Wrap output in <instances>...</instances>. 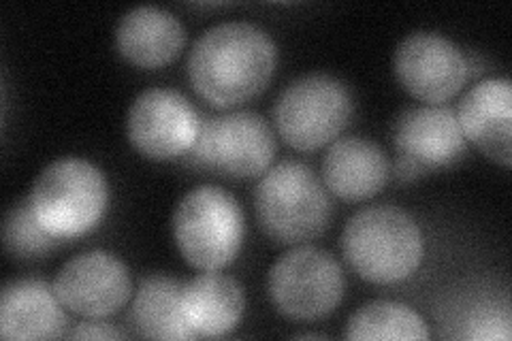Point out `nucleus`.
<instances>
[{
    "label": "nucleus",
    "instance_id": "nucleus-8",
    "mask_svg": "<svg viewBox=\"0 0 512 341\" xmlns=\"http://www.w3.org/2000/svg\"><path fill=\"white\" fill-rule=\"evenodd\" d=\"M346 290V278L335 258L314 246H297L269 269L267 295L276 310L301 322L335 312Z\"/></svg>",
    "mask_w": 512,
    "mask_h": 341
},
{
    "label": "nucleus",
    "instance_id": "nucleus-18",
    "mask_svg": "<svg viewBox=\"0 0 512 341\" xmlns=\"http://www.w3.org/2000/svg\"><path fill=\"white\" fill-rule=\"evenodd\" d=\"M180 284L169 275L156 273L143 280L131 303V324L146 339H197L182 310Z\"/></svg>",
    "mask_w": 512,
    "mask_h": 341
},
{
    "label": "nucleus",
    "instance_id": "nucleus-20",
    "mask_svg": "<svg viewBox=\"0 0 512 341\" xmlns=\"http://www.w3.org/2000/svg\"><path fill=\"white\" fill-rule=\"evenodd\" d=\"M3 243L11 256L28 261V258H41L54 252L64 241L43 229L26 199L18 205H13L9 209V214L5 216Z\"/></svg>",
    "mask_w": 512,
    "mask_h": 341
},
{
    "label": "nucleus",
    "instance_id": "nucleus-1",
    "mask_svg": "<svg viewBox=\"0 0 512 341\" xmlns=\"http://www.w3.org/2000/svg\"><path fill=\"white\" fill-rule=\"evenodd\" d=\"M278 67V47L250 22L205 30L188 56L190 86L205 103L233 109L259 96Z\"/></svg>",
    "mask_w": 512,
    "mask_h": 341
},
{
    "label": "nucleus",
    "instance_id": "nucleus-5",
    "mask_svg": "<svg viewBox=\"0 0 512 341\" xmlns=\"http://www.w3.org/2000/svg\"><path fill=\"white\" fill-rule=\"evenodd\" d=\"M246 220L242 205L218 186L190 190L175 207L173 239L184 261L201 271L229 267L242 252Z\"/></svg>",
    "mask_w": 512,
    "mask_h": 341
},
{
    "label": "nucleus",
    "instance_id": "nucleus-16",
    "mask_svg": "<svg viewBox=\"0 0 512 341\" xmlns=\"http://www.w3.org/2000/svg\"><path fill=\"white\" fill-rule=\"evenodd\" d=\"M67 318L54 288L41 280H15L0 292V337L56 339L64 335Z\"/></svg>",
    "mask_w": 512,
    "mask_h": 341
},
{
    "label": "nucleus",
    "instance_id": "nucleus-19",
    "mask_svg": "<svg viewBox=\"0 0 512 341\" xmlns=\"http://www.w3.org/2000/svg\"><path fill=\"white\" fill-rule=\"evenodd\" d=\"M348 339H429L425 320L397 301H372L350 316Z\"/></svg>",
    "mask_w": 512,
    "mask_h": 341
},
{
    "label": "nucleus",
    "instance_id": "nucleus-9",
    "mask_svg": "<svg viewBox=\"0 0 512 341\" xmlns=\"http://www.w3.org/2000/svg\"><path fill=\"white\" fill-rule=\"evenodd\" d=\"M201 116L184 94L169 88L141 92L128 109L126 133L133 150L148 160L186 156L201 131Z\"/></svg>",
    "mask_w": 512,
    "mask_h": 341
},
{
    "label": "nucleus",
    "instance_id": "nucleus-14",
    "mask_svg": "<svg viewBox=\"0 0 512 341\" xmlns=\"http://www.w3.org/2000/svg\"><path fill=\"white\" fill-rule=\"evenodd\" d=\"M391 165L387 154L370 139H335L323 158V180L342 201H367L387 186Z\"/></svg>",
    "mask_w": 512,
    "mask_h": 341
},
{
    "label": "nucleus",
    "instance_id": "nucleus-15",
    "mask_svg": "<svg viewBox=\"0 0 512 341\" xmlns=\"http://www.w3.org/2000/svg\"><path fill=\"white\" fill-rule=\"evenodd\" d=\"M184 43L182 22L160 7H135L116 26L118 54L139 69L167 67L182 54Z\"/></svg>",
    "mask_w": 512,
    "mask_h": 341
},
{
    "label": "nucleus",
    "instance_id": "nucleus-17",
    "mask_svg": "<svg viewBox=\"0 0 512 341\" xmlns=\"http://www.w3.org/2000/svg\"><path fill=\"white\" fill-rule=\"evenodd\" d=\"M246 295L237 280L218 271H205L182 290V310L197 337L231 333L244 316Z\"/></svg>",
    "mask_w": 512,
    "mask_h": 341
},
{
    "label": "nucleus",
    "instance_id": "nucleus-11",
    "mask_svg": "<svg viewBox=\"0 0 512 341\" xmlns=\"http://www.w3.org/2000/svg\"><path fill=\"white\" fill-rule=\"evenodd\" d=\"M131 290V273L126 265L105 250L71 258L54 280V292L64 310L96 320L118 314L131 299Z\"/></svg>",
    "mask_w": 512,
    "mask_h": 341
},
{
    "label": "nucleus",
    "instance_id": "nucleus-4",
    "mask_svg": "<svg viewBox=\"0 0 512 341\" xmlns=\"http://www.w3.org/2000/svg\"><path fill=\"white\" fill-rule=\"evenodd\" d=\"M28 203L47 233L71 241L101 224L109 203V186L103 171L92 162L60 158L41 171Z\"/></svg>",
    "mask_w": 512,
    "mask_h": 341
},
{
    "label": "nucleus",
    "instance_id": "nucleus-10",
    "mask_svg": "<svg viewBox=\"0 0 512 341\" xmlns=\"http://www.w3.org/2000/svg\"><path fill=\"white\" fill-rule=\"evenodd\" d=\"M395 75L402 88L425 103H444L466 86L468 58L438 32H412L395 52Z\"/></svg>",
    "mask_w": 512,
    "mask_h": 341
},
{
    "label": "nucleus",
    "instance_id": "nucleus-13",
    "mask_svg": "<svg viewBox=\"0 0 512 341\" xmlns=\"http://www.w3.org/2000/svg\"><path fill=\"white\" fill-rule=\"evenodd\" d=\"M457 120L466 141L474 143L489 160L510 167L512 133V94L506 77L478 81L459 103Z\"/></svg>",
    "mask_w": 512,
    "mask_h": 341
},
{
    "label": "nucleus",
    "instance_id": "nucleus-2",
    "mask_svg": "<svg viewBox=\"0 0 512 341\" xmlns=\"http://www.w3.org/2000/svg\"><path fill=\"white\" fill-rule=\"evenodd\" d=\"M425 252L419 224L395 205L361 209L346 224L342 254L359 278L372 284H399L421 267Z\"/></svg>",
    "mask_w": 512,
    "mask_h": 341
},
{
    "label": "nucleus",
    "instance_id": "nucleus-3",
    "mask_svg": "<svg viewBox=\"0 0 512 341\" xmlns=\"http://www.w3.org/2000/svg\"><path fill=\"white\" fill-rule=\"evenodd\" d=\"M254 209L263 233L282 246H301L323 235L333 216L323 182L297 160L263 173L254 188Z\"/></svg>",
    "mask_w": 512,
    "mask_h": 341
},
{
    "label": "nucleus",
    "instance_id": "nucleus-21",
    "mask_svg": "<svg viewBox=\"0 0 512 341\" xmlns=\"http://www.w3.org/2000/svg\"><path fill=\"white\" fill-rule=\"evenodd\" d=\"M468 339L478 341H508L510 339V314L508 310H485L474 312L468 320Z\"/></svg>",
    "mask_w": 512,
    "mask_h": 341
},
{
    "label": "nucleus",
    "instance_id": "nucleus-23",
    "mask_svg": "<svg viewBox=\"0 0 512 341\" xmlns=\"http://www.w3.org/2000/svg\"><path fill=\"white\" fill-rule=\"evenodd\" d=\"M425 171L416 165L414 160H410V158H406V156H399L397 160H395V167H393V175L397 177L399 182H404V184H410V182H414L416 177H421Z\"/></svg>",
    "mask_w": 512,
    "mask_h": 341
},
{
    "label": "nucleus",
    "instance_id": "nucleus-7",
    "mask_svg": "<svg viewBox=\"0 0 512 341\" xmlns=\"http://www.w3.org/2000/svg\"><path fill=\"white\" fill-rule=\"evenodd\" d=\"M276 156L271 126L254 111H231L207 118L188 152L190 167L231 180L263 175Z\"/></svg>",
    "mask_w": 512,
    "mask_h": 341
},
{
    "label": "nucleus",
    "instance_id": "nucleus-12",
    "mask_svg": "<svg viewBox=\"0 0 512 341\" xmlns=\"http://www.w3.org/2000/svg\"><path fill=\"white\" fill-rule=\"evenodd\" d=\"M393 141L399 156L414 160L425 173L455 165L468 150L457 113L442 105L404 111L395 120Z\"/></svg>",
    "mask_w": 512,
    "mask_h": 341
},
{
    "label": "nucleus",
    "instance_id": "nucleus-22",
    "mask_svg": "<svg viewBox=\"0 0 512 341\" xmlns=\"http://www.w3.org/2000/svg\"><path fill=\"white\" fill-rule=\"evenodd\" d=\"M71 339H120L124 333L111 327V324L105 322H96V318H90V322L77 324L73 331L67 333Z\"/></svg>",
    "mask_w": 512,
    "mask_h": 341
},
{
    "label": "nucleus",
    "instance_id": "nucleus-6",
    "mask_svg": "<svg viewBox=\"0 0 512 341\" xmlns=\"http://www.w3.org/2000/svg\"><path fill=\"white\" fill-rule=\"evenodd\" d=\"M352 118V96L340 79L325 73L303 75L288 84L276 101L278 135L299 152L331 145Z\"/></svg>",
    "mask_w": 512,
    "mask_h": 341
}]
</instances>
